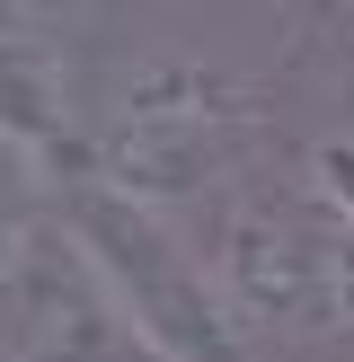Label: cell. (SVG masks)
<instances>
[{"instance_id": "cell-3", "label": "cell", "mask_w": 354, "mask_h": 362, "mask_svg": "<svg viewBox=\"0 0 354 362\" xmlns=\"http://www.w3.org/2000/svg\"><path fill=\"white\" fill-rule=\"evenodd\" d=\"M71 239L88 247V265H98L115 318H133L142 345H151L159 362H239V318H230L212 265L186 257L142 194H124L115 177L80 186Z\"/></svg>"}, {"instance_id": "cell-1", "label": "cell", "mask_w": 354, "mask_h": 362, "mask_svg": "<svg viewBox=\"0 0 354 362\" xmlns=\"http://www.w3.org/2000/svg\"><path fill=\"white\" fill-rule=\"evenodd\" d=\"M248 141H257V98L230 71L195 62V53H151L106 98L98 159L124 194H142L151 212H177L222 186L248 159Z\"/></svg>"}, {"instance_id": "cell-4", "label": "cell", "mask_w": 354, "mask_h": 362, "mask_svg": "<svg viewBox=\"0 0 354 362\" xmlns=\"http://www.w3.org/2000/svg\"><path fill=\"white\" fill-rule=\"evenodd\" d=\"M106 336H115V300L88 247L62 230H35L0 265V362H88Z\"/></svg>"}, {"instance_id": "cell-2", "label": "cell", "mask_w": 354, "mask_h": 362, "mask_svg": "<svg viewBox=\"0 0 354 362\" xmlns=\"http://www.w3.org/2000/svg\"><path fill=\"white\" fill-rule=\"evenodd\" d=\"M204 265L222 283L239 336H346L354 327V221L336 204H319L310 186L239 204Z\"/></svg>"}, {"instance_id": "cell-5", "label": "cell", "mask_w": 354, "mask_h": 362, "mask_svg": "<svg viewBox=\"0 0 354 362\" xmlns=\"http://www.w3.org/2000/svg\"><path fill=\"white\" fill-rule=\"evenodd\" d=\"M0 133L53 151L62 141V80H53V53L35 45V27L0 0Z\"/></svg>"}]
</instances>
